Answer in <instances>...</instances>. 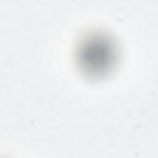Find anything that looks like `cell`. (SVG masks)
<instances>
[{
    "label": "cell",
    "instance_id": "6da1fadb",
    "mask_svg": "<svg viewBox=\"0 0 158 158\" xmlns=\"http://www.w3.org/2000/svg\"><path fill=\"white\" fill-rule=\"evenodd\" d=\"M79 59L85 69L98 73L110 67V62L112 60V48L106 40L91 37L81 43Z\"/></svg>",
    "mask_w": 158,
    "mask_h": 158
}]
</instances>
